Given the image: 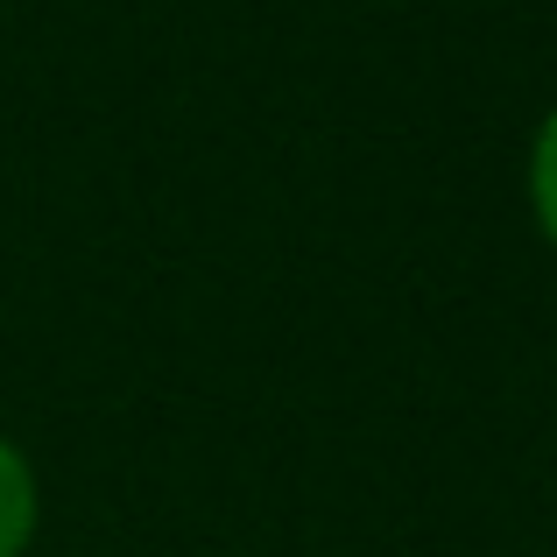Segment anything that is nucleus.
<instances>
[{"mask_svg": "<svg viewBox=\"0 0 557 557\" xmlns=\"http://www.w3.org/2000/svg\"><path fill=\"white\" fill-rule=\"evenodd\" d=\"M28 536H36V473L0 437V557H22Z\"/></svg>", "mask_w": 557, "mask_h": 557, "instance_id": "obj_1", "label": "nucleus"}, {"mask_svg": "<svg viewBox=\"0 0 557 557\" xmlns=\"http://www.w3.org/2000/svg\"><path fill=\"white\" fill-rule=\"evenodd\" d=\"M530 198H536V219H544V233L557 240V113L544 121V135H536V156H530Z\"/></svg>", "mask_w": 557, "mask_h": 557, "instance_id": "obj_2", "label": "nucleus"}]
</instances>
